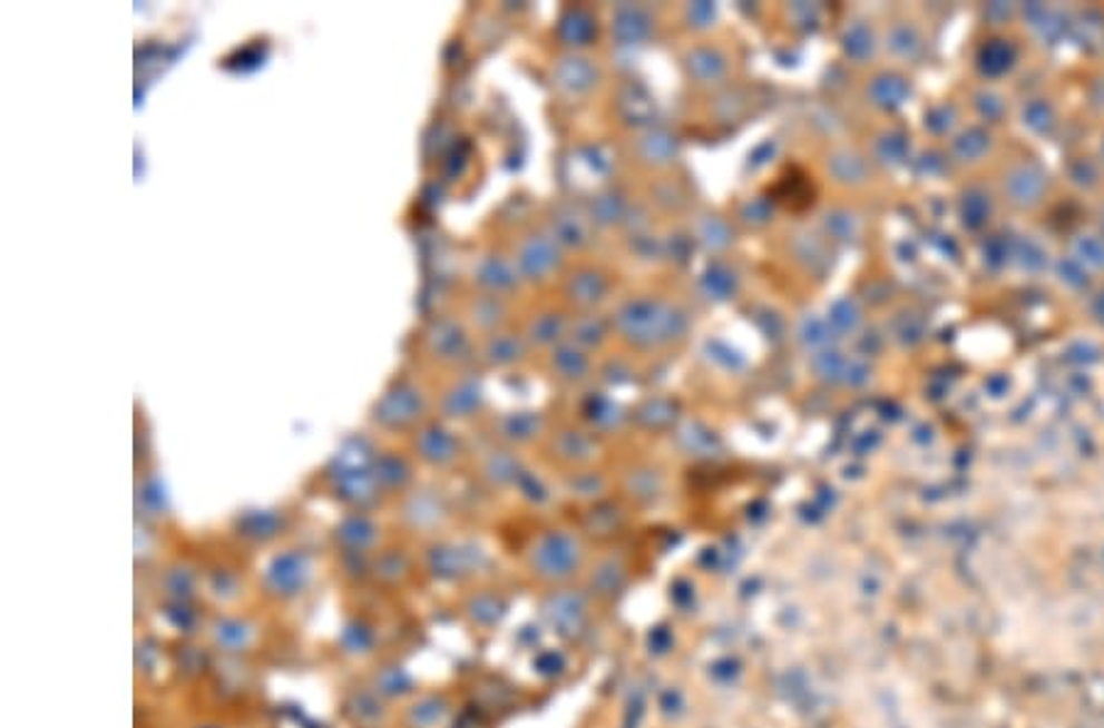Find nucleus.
<instances>
[{
    "label": "nucleus",
    "mask_w": 1104,
    "mask_h": 728,
    "mask_svg": "<svg viewBox=\"0 0 1104 728\" xmlns=\"http://www.w3.org/2000/svg\"><path fill=\"white\" fill-rule=\"evenodd\" d=\"M504 432H506L508 440H514V442L530 440V436L538 432V417L526 415V412H520V415H511L504 424Z\"/></svg>",
    "instance_id": "obj_22"
},
{
    "label": "nucleus",
    "mask_w": 1104,
    "mask_h": 728,
    "mask_svg": "<svg viewBox=\"0 0 1104 728\" xmlns=\"http://www.w3.org/2000/svg\"><path fill=\"white\" fill-rule=\"evenodd\" d=\"M585 532L573 528H548L533 535L524 550V567L545 591L582 584L592 562Z\"/></svg>",
    "instance_id": "obj_1"
},
{
    "label": "nucleus",
    "mask_w": 1104,
    "mask_h": 728,
    "mask_svg": "<svg viewBox=\"0 0 1104 728\" xmlns=\"http://www.w3.org/2000/svg\"><path fill=\"white\" fill-rule=\"evenodd\" d=\"M481 361L491 368H511L516 363L526 356L528 342L524 334H511V332H496L481 338L479 344Z\"/></svg>",
    "instance_id": "obj_13"
},
{
    "label": "nucleus",
    "mask_w": 1104,
    "mask_h": 728,
    "mask_svg": "<svg viewBox=\"0 0 1104 728\" xmlns=\"http://www.w3.org/2000/svg\"><path fill=\"white\" fill-rule=\"evenodd\" d=\"M430 410V395L412 378H395L375 397L371 407V422L385 432L412 434L424 424Z\"/></svg>",
    "instance_id": "obj_2"
},
{
    "label": "nucleus",
    "mask_w": 1104,
    "mask_h": 728,
    "mask_svg": "<svg viewBox=\"0 0 1104 728\" xmlns=\"http://www.w3.org/2000/svg\"><path fill=\"white\" fill-rule=\"evenodd\" d=\"M618 317H622V329L638 344H658L665 338L663 334H671L675 324H681V314L661 302H631Z\"/></svg>",
    "instance_id": "obj_6"
},
{
    "label": "nucleus",
    "mask_w": 1104,
    "mask_h": 728,
    "mask_svg": "<svg viewBox=\"0 0 1104 728\" xmlns=\"http://www.w3.org/2000/svg\"><path fill=\"white\" fill-rule=\"evenodd\" d=\"M375 481H379L381 491H406L412 481V469L410 461L406 456H400L395 452H381L375 454L371 461Z\"/></svg>",
    "instance_id": "obj_14"
},
{
    "label": "nucleus",
    "mask_w": 1104,
    "mask_h": 728,
    "mask_svg": "<svg viewBox=\"0 0 1104 728\" xmlns=\"http://www.w3.org/2000/svg\"><path fill=\"white\" fill-rule=\"evenodd\" d=\"M412 440V452L432 469H447L452 466L455 461L462 454V446H459L457 436L442 427V424L424 422L420 427L410 434Z\"/></svg>",
    "instance_id": "obj_9"
},
{
    "label": "nucleus",
    "mask_w": 1104,
    "mask_h": 728,
    "mask_svg": "<svg viewBox=\"0 0 1104 728\" xmlns=\"http://www.w3.org/2000/svg\"><path fill=\"white\" fill-rule=\"evenodd\" d=\"M553 449H555V454L557 459H563L569 464V452L575 449V454H577V466H585L587 461L592 459V444L585 434H579V432H563L557 440L553 442Z\"/></svg>",
    "instance_id": "obj_20"
},
{
    "label": "nucleus",
    "mask_w": 1104,
    "mask_h": 728,
    "mask_svg": "<svg viewBox=\"0 0 1104 728\" xmlns=\"http://www.w3.org/2000/svg\"><path fill=\"white\" fill-rule=\"evenodd\" d=\"M471 277H475L479 293L499 295L508 299H511V293H516L520 281H524L511 256H504V253H494V250L481 253L479 258H475Z\"/></svg>",
    "instance_id": "obj_8"
},
{
    "label": "nucleus",
    "mask_w": 1104,
    "mask_h": 728,
    "mask_svg": "<svg viewBox=\"0 0 1104 728\" xmlns=\"http://www.w3.org/2000/svg\"><path fill=\"white\" fill-rule=\"evenodd\" d=\"M599 609L602 606L589 597L582 584L550 589L540 606L548 626L569 642H579L592 636Z\"/></svg>",
    "instance_id": "obj_3"
},
{
    "label": "nucleus",
    "mask_w": 1104,
    "mask_h": 728,
    "mask_svg": "<svg viewBox=\"0 0 1104 728\" xmlns=\"http://www.w3.org/2000/svg\"><path fill=\"white\" fill-rule=\"evenodd\" d=\"M481 405H483L481 387L475 381L465 378V375H459V378H455L450 385L442 387L440 395L434 397V407L440 410L442 417L447 420L475 417Z\"/></svg>",
    "instance_id": "obj_11"
},
{
    "label": "nucleus",
    "mask_w": 1104,
    "mask_h": 728,
    "mask_svg": "<svg viewBox=\"0 0 1104 728\" xmlns=\"http://www.w3.org/2000/svg\"><path fill=\"white\" fill-rule=\"evenodd\" d=\"M553 371L560 375V378H582V373L587 368L585 354L575 346L557 344L553 346Z\"/></svg>",
    "instance_id": "obj_18"
},
{
    "label": "nucleus",
    "mask_w": 1104,
    "mask_h": 728,
    "mask_svg": "<svg viewBox=\"0 0 1104 728\" xmlns=\"http://www.w3.org/2000/svg\"><path fill=\"white\" fill-rule=\"evenodd\" d=\"M520 334L526 336L528 346H548V348H553L557 342H560V334H563L560 314H555V312L533 314V317L526 322L524 332H520Z\"/></svg>",
    "instance_id": "obj_15"
},
{
    "label": "nucleus",
    "mask_w": 1104,
    "mask_h": 728,
    "mask_svg": "<svg viewBox=\"0 0 1104 728\" xmlns=\"http://www.w3.org/2000/svg\"><path fill=\"white\" fill-rule=\"evenodd\" d=\"M602 293H604V285L599 281V275H594V273H579L577 277L569 281V295H573V299L585 307L594 305Z\"/></svg>",
    "instance_id": "obj_21"
},
{
    "label": "nucleus",
    "mask_w": 1104,
    "mask_h": 728,
    "mask_svg": "<svg viewBox=\"0 0 1104 728\" xmlns=\"http://www.w3.org/2000/svg\"><path fill=\"white\" fill-rule=\"evenodd\" d=\"M462 322L467 324V329L479 332L481 338L501 332L508 322V297L477 293L467 302Z\"/></svg>",
    "instance_id": "obj_12"
},
{
    "label": "nucleus",
    "mask_w": 1104,
    "mask_h": 728,
    "mask_svg": "<svg viewBox=\"0 0 1104 728\" xmlns=\"http://www.w3.org/2000/svg\"><path fill=\"white\" fill-rule=\"evenodd\" d=\"M631 581H634V567L628 557L622 550H606L592 557L582 587L604 609L626 597Z\"/></svg>",
    "instance_id": "obj_4"
},
{
    "label": "nucleus",
    "mask_w": 1104,
    "mask_h": 728,
    "mask_svg": "<svg viewBox=\"0 0 1104 728\" xmlns=\"http://www.w3.org/2000/svg\"><path fill=\"white\" fill-rule=\"evenodd\" d=\"M403 518L412 530L434 535V532H440L447 525V520H450V505H447L442 495H437L434 491H416L412 495H408Z\"/></svg>",
    "instance_id": "obj_10"
},
{
    "label": "nucleus",
    "mask_w": 1104,
    "mask_h": 728,
    "mask_svg": "<svg viewBox=\"0 0 1104 728\" xmlns=\"http://www.w3.org/2000/svg\"><path fill=\"white\" fill-rule=\"evenodd\" d=\"M336 538H342L349 548L356 550V538L361 540V550H367L375 540V525L363 515H351L342 525L336 528Z\"/></svg>",
    "instance_id": "obj_19"
},
{
    "label": "nucleus",
    "mask_w": 1104,
    "mask_h": 728,
    "mask_svg": "<svg viewBox=\"0 0 1104 728\" xmlns=\"http://www.w3.org/2000/svg\"><path fill=\"white\" fill-rule=\"evenodd\" d=\"M606 489H609V483H606V479L597 471H575L573 476H569V493L577 495L582 501L602 503Z\"/></svg>",
    "instance_id": "obj_17"
},
{
    "label": "nucleus",
    "mask_w": 1104,
    "mask_h": 728,
    "mask_svg": "<svg viewBox=\"0 0 1104 728\" xmlns=\"http://www.w3.org/2000/svg\"><path fill=\"white\" fill-rule=\"evenodd\" d=\"M511 260L524 281H545L557 265V240L528 230L516 240Z\"/></svg>",
    "instance_id": "obj_7"
},
{
    "label": "nucleus",
    "mask_w": 1104,
    "mask_h": 728,
    "mask_svg": "<svg viewBox=\"0 0 1104 728\" xmlns=\"http://www.w3.org/2000/svg\"><path fill=\"white\" fill-rule=\"evenodd\" d=\"M587 62H589V59H579V57L560 59V65H557V69H555V83H557V87L569 91V89H573V79H577V94L579 91H587L592 87V81H594V71H592V67Z\"/></svg>",
    "instance_id": "obj_16"
},
{
    "label": "nucleus",
    "mask_w": 1104,
    "mask_h": 728,
    "mask_svg": "<svg viewBox=\"0 0 1104 728\" xmlns=\"http://www.w3.org/2000/svg\"><path fill=\"white\" fill-rule=\"evenodd\" d=\"M420 351L424 358L444 368H457L469 361L475 344L469 338L465 322L452 317H437L420 334Z\"/></svg>",
    "instance_id": "obj_5"
}]
</instances>
